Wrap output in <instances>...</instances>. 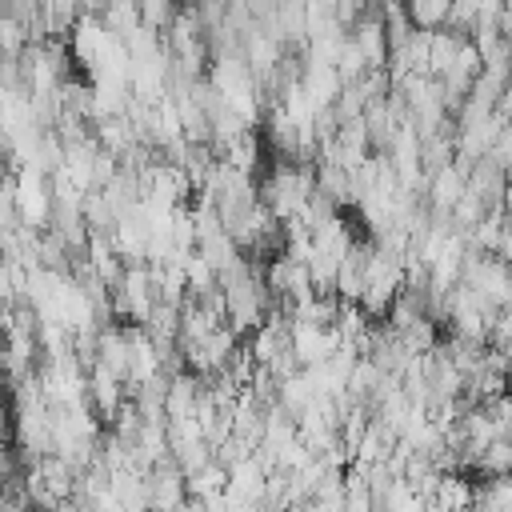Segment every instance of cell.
Returning <instances> with one entry per match:
<instances>
[{
	"mask_svg": "<svg viewBox=\"0 0 512 512\" xmlns=\"http://www.w3.org/2000/svg\"><path fill=\"white\" fill-rule=\"evenodd\" d=\"M492 256H496V260H504V264H512V224H508V220H504V228H500V236H496Z\"/></svg>",
	"mask_w": 512,
	"mask_h": 512,
	"instance_id": "cell-1",
	"label": "cell"
},
{
	"mask_svg": "<svg viewBox=\"0 0 512 512\" xmlns=\"http://www.w3.org/2000/svg\"><path fill=\"white\" fill-rule=\"evenodd\" d=\"M360 4H372V0H360Z\"/></svg>",
	"mask_w": 512,
	"mask_h": 512,
	"instance_id": "cell-3",
	"label": "cell"
},
{
	"mask_svg": "<svg viewBox=\"0 0 512 512\" xmlns=\"http://www.w3.org/2000/svg\"><path fill=\"white\" fill-rule=\"evenodd\" d=\"M496 32L512 44V8H508V4H500V12H496Z\"/></svg>",
	"mask_w": 512,
	"mask_h": 512,
	"instance_id": "cell-2",
	"label": "cell"
}]
</instances>
